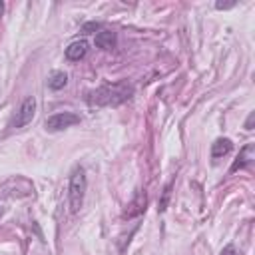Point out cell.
I'll use <instances>...</instances> for the list:
<instances>
[{
    "mask_svg": "<svg viewBox=\"0 0 255 255\" xmlns=\"http://www.w3.org/2000/svg\"><path fill=\"white\" fill-rule=\"evenodd\" d=\"M253 153H255V145H253V143H247V145L241 149V153L237 155V159L233 161V165H231V171H237V169H243V167H247V165L253 161Z\"/></svg>",
    "mask_w": 255,
    "mask_h": 255,
    "instance_id": "obj_7",
    "label": "cell"
},
{
    "mask_svg": "<svg viewBox=\"0 0 255 255\" xmlns=\"http://www.w3.org/2000/svg\"><path fill=\"white\" fill-rule=\"evenodd\" d=\"M145 193L143 191H137L135 193V197L128 203V207H126V211H124V217H135V215H139V213H143V209H145Z\"/></svg>",
    "mask_w": 255,
    "mask_h": 255,
    "instance_id": "obj_5",
    "label": "cell"
},
{
    "mask_svg": "<svg viewBox=\"0 0 255 255\" xmlns=\"http://www.w3.org/2000/svg\"><path fill=\"white\" fill-rule=\"evenodd\" d=\"M133 96V86L128 82H116V84H106L96 90H92L86 98L90 106L104 108V106H120L128 102Z\"/></svg>",
    "mask_w": 255,
    "mask_h": 255,
    "instance_id": "obj_1",
    "label": "cell"
},
{
    "mask_svg": "<svg viewBox=\"0 0 255 255\" xmlns=\"http://www.w3.org/2000/svg\"><path fill=\"white\" fill-rule=\"evenodd\" d=\"M219 255H235V247H233V245H225Z\"/></svg>",
    "mask_w": 255,
    "mask_h": 255,
    "instance_id": "obj_13",
    "label": "cell"
},
{
    "mask_svg": "<svg viewBox=\"0 0 255 255\" xmlns=\"http://www.w3.org/2000/svg\"><path fill=\"white\" fill-rule=\"evenodd\" d=\"M116 40H118V36L114 30H100L96 34V46L102 50H112L116 46Z\"/></svg>",
    "mask_w": 255,
    "mask_h": 255,
    "instance_id": "obj_8",
    "label": "cell"
},
{
    "mask_svg": "<svg viewBox=\"0 0 255 255\" xmlns=\"http://www.w3.org/2000/svg\"><path fill=\"white\" fill-rule=\"evenodd\" d=\"M231 6H235V2H217V4H215L217 10H227V8H231Z\"/></svg>",
    "mask_w": 255,
    "mask_h": 255,
    "instance_id": "obj_12",
    "label": "cell"
},
{
    "mask_svg": "<svg viewBox=\"0 0 255 255\" xmlns=\"http://www.w3.org/2000/svg\"><path fill=\"white\" fill-rule=\"evenodd\" d=\"M100 28H102L100 22H88V24H84L82 32H84V34H92V32H96V30H100Z\"/></svg>",
    "mask_w": 255,
    "mask_h": 255,
    "instance_id": "obj_11",
    "label": "cell"
},
{
    "mask_svg": "<svg viewBox=\"0 0 255 255\" xmlns=\"http://www.w3.org/2000/svg\"><path fill=\"white\" fill-rule=\"evenodd\" d=\"M80 124V116L74 114V112H60V114H54L46 120V129L48 131H60V129H66V128H72Z\"/></svg>",
    "mask_w": 255,
    "mask_h": 255,
    "instance_id": "obj_4",
    "label": "cell"
},
{
    "mask_svg": "<svg viewBox=\"0 0 255 255\" xmlns=\"http://www.w3.org/2000/svg\"><path fill=\"white\" fill-rule=\"evenodd\" d=\"M86 189H88V181H86V171L82 165L74 167L72 175H70V187H68V201H70V211L78 213L84 197H86Z\"/></svg>",
    "mask_w": 255,
    "mask_h": 255,
    "instance_id": "obj_2",
    "label": "cell"
},
{
    "mask_svg": "<svg viewBox=\"0 0 255 255\" xmlns=\"http://www.w3.org/2000/svg\"><path fill=\"white\" fill-rule=\"evenodd\" d=\"M231 147H233V143H231L229 137H217V139L211 143V157H213V159H219V157L227 155V153L231 151Z\"/></svg>",
    "mask_w": 255,
    "mask_h": 255,
    "instance_id": "obj_9",
    "label": "cell"
},
{
    "mask_svg": "<svg viewBox=\"0 0 255 255\" xmlns=\"http://www.w3.org/2000/svg\"><path fill=\"white\" fill-rule=\"evenodd\" d=\"M2 10H4V4L0 2V16H2Z\"/></svg>",
    "mask_w": 255,
    "mask_h": 255,
    "instance_id": "obj_15",
    "label": "cell"
},
{
    "mask_svg": "<svg viewBox=\"0 0 255 255\" xmlns=\"http://www.w3.org/2000/svg\"><path fill=\"white\" fill-rule=\"evenodd\" d=\"M86 52H88V42L86 40H76L66 48V58L70 62H78L86 56Z\"/></svg>",
    "mask_w": 255,
    "mask_h": 255,
    "instance_id": "obj_6",
    "label": "cell"
},
{
    "mask_svg": "<svg viewBox=\"0 0 255 255\" xmlns=\"http://www.w3.org/2000/svg\"><path fill=\"white\" fill-rule=\"evenodd\" d=\"M253 120H255V114L251 112L249 118H247V122H245V129H253Z\"/></svg>",
    "mask_w": 255,
    "mask_h": 255,
    "instance_id": "obj_14",
    "label": "cell"
},
{
    "mask_svg": "<svg viewBox=\"0 0 255 255\" xmlns=\"http://www.w3.org/2000/svg\"><path fill=\"white\" fill-rule=\"evenodd\" d=\"M68 84V74L66 72H52V76L48 78V88L50 90H62Z\"/></svg>",
    "mask_w": 255,
    "mask_h": 255,
    "instance_id": "obj_10",
    "label": "cell"
},
{
    "mask_svg": "<svg viewBox=\"0 0 255 255\" xmlns=\"http://www.w3.org/2000/svg\"><path fill=\"white\" fill-rule=\"evenodd\" d=\"M34 114H36V100H34L32 96H28V98L20 104L18 112L14 114V118H12V122H10V128H24V126H28V124L32 122Z\"/></svg>",
    "mask_w": 255,
    "mask_h": 255,
    "instance_id": "obj_3",
    "label": "cell"
}]
</instances>
